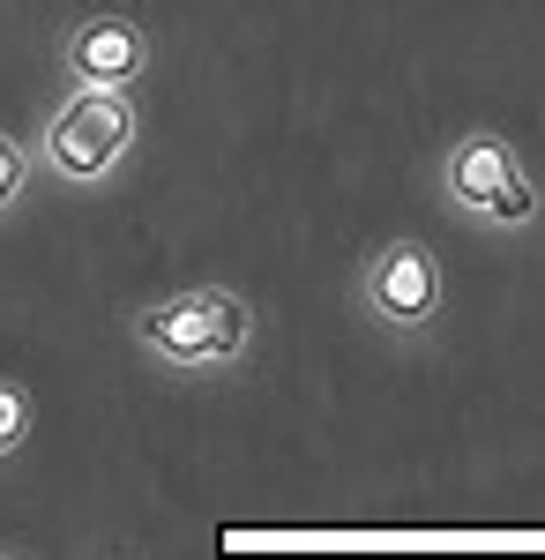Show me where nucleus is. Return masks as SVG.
Returning <instances> with one entry per match:
<instances>
[{
	"mask_svg": "<svg viewBox=\"0 0 545 560\" xmlns=\"http://www.w3.org/2000/svg\"><path fill=\"white\" fill-rule=\"evenodd\" d=\"M135 351L158 359L165 374H232L262 337V314L232 284H187L172 300L135 306Z\"/></svg>",
	"mask_w": 545,
	"mask_h": 560,
	"instance_id": "nucleus-1",
	"label": "nucleus"
},
{
	"mask_svg": "<svg viewBox=\"0 0 545 560\" xmlns=\"http://www.w3.org/2000/svg\"><path fill=\"white\" fill-rule=\"evenodd\" d=\"M142 142V105L135 90H68L53 113H45V135H38V165L68 187H105L135 158Z\"/></svg>",
	"mask_w": 545,
	"mask_h": 560,
	"instance_id": "nucleus-2",
	"label": "nucleus"
},
{
	"mask_svg": "<svg viewBox=\"0 0 545 560\" xmlns=\"http://www.w3.org/2000/svg\"><path fill=\"white\" fill-rule=\"evenodd\" d=\"M441 195H449L463 217L494 224V232H523V224H538V210H545L523 150L494 128H471L441 150Z\"/></svg>",
	"mask_w": 545,
	"mask_h": 560,
	"instance_id": "nucleus-3",
	"label": "nucleus"
},
{
	"mask_svg": "<svg viewBox=\"0 0 545 560\" xmlns=\"http://www.w3.org/2000/svg\"><path fill=\"white\" fill-rule=\"evenodd\" d=\"M441 300H449L441 255L426 240H411V232L381 240L374 255H367V269H359V306H367V322H374L381 337H404V345L433 337Z\"/></svg>",
	"mask_w": 545,
	"mask_h": 560,
	"instance_id": "nucleus-4",
	"label": "nucleus"
},
{
	"mask_svg": "<svg viewBox=\"0 0 545 560\" xmlns=\"http://www.w3.org/2000/svg\"><path fill=\"white\" fill-rule=\"evenodd\" d=\"M142 68H150V31L135 23V15H83L76 31H68V83L83 90H135L142 83Z\"/></svg>",
	"mask_w": 545,
	"mask_h": 560,
	"instance_id": "nucleus-5",
	"label": "nucleus"
},
{
	"mask_svg": "<svg viewBox=\"0 0 545 560\" xmlns=\"http://www.w3.org/2000/svg\"><path fill=\"white\" fill-rule=\"evenodd\" d=\"M31 179H38V150H23L15 135L0 128V217H15V210H23Z\"/></svg>",
	"mask_w": 545,
	"mask_h": 560,
	"instance_id": "nucleus-6",
	"label": "nucleus"
},
{
	"mask_svg": "<svg viewBox=\"0 0 545 560\" xmlns=\"http://www.w3.org/2000/svg\"><path fill=\"white\" fill-rule=\"evenodd\" d=\"M23 441H31V388L0 374V464L23 456Z\"/></svg>",
	"mask_w": 545,
	"mask_h": 560,
	"instance_id": "nucleus-7",
	"label": "nucleus"
},
{
	"mask_svg": "<svg viewBox=\"0 0 545 560\" xmlns=\"http://www.w3.org/2000/svg\"><path fill=\"white\" fill-rule=\"evenodd\" d=\"M0 560H31V553H0Z\"/></svg>",
	"mask_w": 545,
	"mask_h": 560,
	"instance_id": "nucleus-8",
	"label": "nucleus"
}]
</instances>
